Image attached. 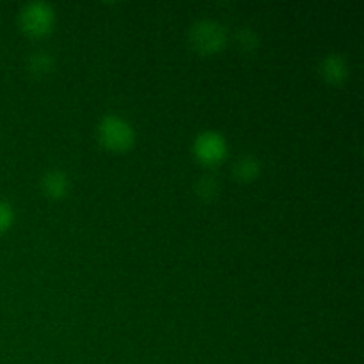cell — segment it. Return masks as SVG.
Masks as SVG:
<instances>
[{
	"label": "cell",
	"instance_id": "obj_4",
	"mask_svg": "<svg viewBox=\"0 0 364 364\" xmlns=\"http://www.w3.org/2000/svg\"><path fill=\"white\" fill-rule=\"evenodd\" d=\"M194 155L205 166L213 167L223 162L228 155L226 141L217 132H203L194 142Z\"/></svg>",
	"mask_w": 364,
	"mask_h": 364
},
{
	"label": "cell",
	"instance_id": "obj_9",
	"mask_svg": "<svg viewBox=\"0 0 364 364\" xmlns=\"http://www.w3.org/2000/svg\"><path fill=\"white\" fill-rule=\"evenodd\" d=\"M13 220H14L13 208H11L9 203L0 199V235L6 233V231L13 226Z\"/></svg>",
	"mask_w": 364,
	"mask_h": 364
},
{
	"label": "cell",
	"instance_id": "obj_2",
	"mask_svg": "<svg viewBox=\"0 0 364 364\" xmlns=\"http://www.w3.org/2000/svg\"><path fill=\"white\" fill-rule=\"evenodd\" d=\"M191 41L196 52H199L201 55H213V53H219L226 46V28L217 23V21L201 20L192 27Z\"/></svg>",
	"mask_w": 364,
	"mask_h": 364
},
{
	"label": "cell",
	"instance_id": "obj_11",
	"mask_svg": "<svg viewBox=\"0 0 364 364\" xmlns=\"http://www.w3.org/2000/svg\"><path fill=\"white\" fill-rule=\"evenodd\" d=\"M238 39H240V45L242 46H247V48H251V46L256 45V38L255 34H252L249 28H244V31L238 34Z\"/></svg>",
	"mask_w": 364,
	"mask_h": 364
},
{
	"label": "cell",
	"instance_id": "obj_7",
	"mask_svg": "<svg viewBox=\"0 0 364 364\" xmlns=\"http://www.w3.org/2000/svg\"><path fill=\"white\" fill-rule=\"evenodd\" d=\"M259 174V164L258 160L252 156H242L237 164H235V176L242 181L255 180Z\"/></svg>",
	"mask_w": 364,
	"mask_h": 364
},
{
	"label": "cell",
	"instance_id": "obj_3",
	"mask_svg": "<svg viewBox=\"0 0 364 364\" xmlns=\"http://www.w3.org/2000/svg\"><path fill=\"white\" fill-rule=\"evenodd\" d=\"M55 21L53 7L45 2H32L21 9L20 25L21 31L32 38H43L48 34Z\"/></svg>",
	"mask_w": 364,
	"mask_h": 364
},
{
	"label": "cell",
	"instance_id": "obj_10",
	"mask_svg": "<svg viewBox=\"0 0 364 364\" xmlns=\"http://www.w3.org/2000/svg\"><path fill=\"white\" fill-rule=\"evenodd\" d=\"M198 192L203 199H212L217 192V181L212 176H205L198 183Z\"/></svg>",
	"mask_w": 364,
	"mask_h": 364
},
{
	"label": "cell",
	"instance_id": "obj_1",
	"mask_svg": "<svg viewBox=\"0 0 364 364\" xmlns=\"http://www.w3.org/2000/svg\"><path fill=\"white\" fill-rule=\"evenodd\" d=\"M98 139L107 149L110 151H127L134 146L135 142V132L130 127L128 121H124L123 117L114 116L109 114L102 119L98 127Z\"/></svg>",
	"mask_w": 364,
	"mask_h": 364
},
{
	"label": "cell",
	"instance_id": "obj_5",
	"mask_svg": "<svg viewBox=\"0 0 364 364\" xmlns=\"http://www.w3.org/2000/svg\"><path fill=\"white\" fill-rule=\"evenodd\" d=\"M320 70H322L323 78L333 85H340L347 80V63H345V59L341 55H334V53L333 55H327L326 59L322 60Z\"/></svg>",
	"mask_w": 364,
	"mask_h": 364
},
{
	"label": "cell",
	"instance_id": "obj_8",
	"mask_svg": "<svg viewBox=\"0 0 364 364\" xmlns=\"http://www.w3.org/2000/svg\"><path fill=\"white\" fill-rule=\"evenodd\" d=\"M53 66V60L52 57L48 55V53H34L31 59V71H34V73H48L50 70H52Z\"/></svg>",
	"mask_w": 364,
	"mask_h": 364
},
{
	"label": "cell",
	"instance_id": "obj_6",
	"mask_svg": "<svg viewBox=\"0 0 364 364\" xmlns=\"http://www.w3.org/2000/svg\"><path fill=\"white\" fill-rule=\"evenodd\" d=\"M43 192L52 199H63L70 191V180L63 171H50L43 178Z\"/></svg>",
	"mask_w": 364,
	"mask_h": 364
}]
</instances>
